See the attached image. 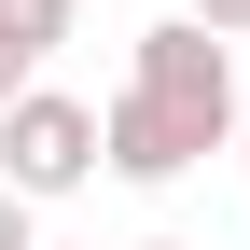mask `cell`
Listing matches in <instances>:
<instances>
[{
    "label": "cell",
    "instance_id": "obj_1",
    "mask_svg": "<svg viewBox=\"0 0 250 250\" xmlns=\"http://www.w3.org/2000/svg\"><path fill=\"white\" fill-rule=\"evenodd\" d=\"M98 139H111V181H181V167H208V153H236L250 139L236 42H208L195 14L139 28V70H125V98L98 111Z\"/></svg>",
    "mask_w": 250,
    "mask_h": 250
},
{
    "label": "cell",
    "instance_id": "obj_2",
    "mask_svg": "<svg viewBox=\"0 0 250 250\" xmlns=\"http://www.w3.org/2000/svg\"><path fill=\"white\" fill-rule=\"evenodd\" d=\"M98 167H111V139H98V111H83V98L28 83V98L0 111V181H14L28 208H42V195H83Z\"/></svg>",
    "mask_w": 250,
    "mask_h": 250
},
{
    "label": "cell",
    "instance_id": "obj_3",
    "mask_svg": "<svg viewBox=\"0 0 250 250\" xmlns=\"http://www.w3.org/2000/svg\"><path fill=\"white\" fill-rule=\"evenodd\" d=\"M70 14H83V0H0V111L42 83V42H56Z\"/></svg>",
    "mask_w": 250,
    "mask_h": 250
},
{
    "label": "cell",
    "instance_id": "obj_4",
    "mask_svg": "<svg viewBox=\"0 0 250 250\" xmlns=\"http://www.w3.org/2000/svg\"><path fill=\"white\" fill-rule=\"evenodd\" d=\"M181 14H195L208 42H250V0H181Z\"/></svg>",
    "mask_w": 250,
    "mask_h": 250
},
{
    "label": "cell",
    "instance_id": "obj_5",
    "mask_svg": "<svg viewBox=\"0 0 250 250\" xmlns=\"http://www.w3.org/2000/svg\"><path fill=\"white\" fill-rule=\"evenodd\" d=\"M0 250H42V236H28V195H14V181H0Z\"/></svg>",
    "mask_w": 250,
    "mask_h": 250
},
{
    "label": "cell",
    "instance_id": "obj_6",
    "mask_svg": "<svg viewBox=\"0 0 250 250\" xmlns=\"http://www.w3.org/2000/svg\"><path fill=\"white\" fill-rule=\"evenodd\" d=\"M139 250H195V236H139Z\"/></svg>",
    "mask_w": 250,
    "mask_h": 250
}]
</instances>
